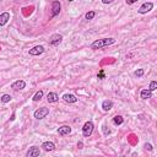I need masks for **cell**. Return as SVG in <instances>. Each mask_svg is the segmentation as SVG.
I'll return each mask as SVG.
<instances>
[{
  "instance_id": "obj_1",
  "label": "cell",
  "mask_w": 157,
  "mask_h": 157,
  "mask_svg": "<svg viewBox=\"0 0 157 157\" xmlns=\"http://www.w3.org/2000/svg\"><path fill=\"white\" fill-rule=\"evenodd\" d=\"M115 43V39L114 38H102V39H97L91 44V49L93 51H97V49H101V48H104V47H108V45H112Z\"/></svg>"
},
{
  "instance_id": "obj_2",
  "label": "cell",
  "mask_w": 157,
  "mask_h": 157,
  "mask_svg": "<svg viewBox=\"0 0 157 157\" xmlns=\"http://www.w3.org/2000/svg\"><path fill=\"white\" fill-rule=\"evenodd\" d=\"M93 129H94V125H93V123L88 120V122H86L84 124V126H82V135L85 136V138H88V136L92 135L93 133Z\"/></svg>"
},
{
  "instance_id": "obj_3",
  "label": "cell",
  "mask_w": 157,
  "mask_h": 157,
  "mask_svg": "<svg viewBox=\"0 0 157 157\" xmlns=\"http://www.w3.org/2000/svg\"><path fill=\"white\" fill-rule=\"evenodd\" d=\"M48 114H49V108H47V107H41V108H38V109H37L36 112L33 113L35 118L38 119V120H41V119L45 118Z\"/></svg>"
},
{
  "instance_id": "obj_4",
  "label": "cell",
  "mask_w": 157,
  "mask_h": 157,
  "mask_svg": "<svg viewBox=\"0 0 157 157\" xmlns=\"http://www.w3.org/2000/svg\"><path fill=\"white\" fill-rule=\"evenodd\" d=\"M152 9H154V4L148 1V3H144L142 5L139 7L138 12H139V14H141V15H144V14H147V12H150Z\"/></svg>"
},
{
  "instance_id": "obj_5",
  "label": "cell",
  "mask_w": 157,
  "mask_h": 157,
  "mask_svg": "<svg viewBox=\"0 0 157 157\" xmlns=\"http://www.w3.org/2000/svg\"><path fill=\"white\" fill-rule=\"evenodd\" d=\"M60 9H61V4L58 0H54L52 3V17H55V16L59 15Z\"/></svg>"
},
{
  "instance_id": "obj_6",
  "label": "cell",
  "mask_w": 157,
  "mask_h": 157,
  "mask_svg": "<svg viewBox=\"0 0 157 157\" xmlns=\"http://www.w3.org/2000/svg\"><path fill=\"white\" fill-rule=\"evenodd\" d=\"M44 47L43 45H36V47H33L32 49H30V55H41V54H43L44 53Z\"/></svg>"
},
{
  "instance_id": "obj_7",
  "label": "cell",
  "mask_w": 157,
  "mask_h": 157,
  "mask_svg": "<svg viewBox=\"0 0 157 157\" xmlns=\"http://www.w3.org/2000/svg\"><path fill=\"white\" fill-rule=\"evenodd\" d=\"M26 87V82L23 80H16L15 82L11 84V88H14L15 91H19V90H23Z\"/></svg>"
},
{
  "instance_id": "obj_8",
  "label": "cell",
  "mask_w": 157,
  "mask_h": 157,
  "mask_svg": "<svg viewBox=\"0 0 157 157\" xmlns=\"http://www.w3.org/2000/svg\"><path fill=\"white\" fill-rule=\"evenodd\" d=\"M39 155H41V150H39V147H37V146L30 147V150H28L27 154H26L27 157H37Z\"/></svg>"
},
{
  "instance_id": "obj_9",
  "label": "cell",
  "mask_w": 157,
  "mask_h": 157,
  "mask_svg": "<svg viewBox=\"0 0 157 157\" xmlns=\"http://www.w3.org/2000/svg\"><path fill=\"white\" fill-rule=\"evenodd\" d=\"M61 41H63V36L61 35H53L51 39H49V43L52 45H58L59 43H61Z\"/></svg>"
},
{
  "instance_id": "obj_10",
  "label": "cell",
  "mask_w": 157,
  "mask_h": 157,
  "mask_svg": "<svg viewBox=\"0 0 157 157\" xmlns=\"http://www.w3.org/2000/svg\"><path fill=\"white\" fill-rule=\"evenodd\" d=\"M70 133H71V128H70L69 125H63V126H60L59 129H58V134H59L60 136L68 135Z\"/></svg>"
},
{
  "instance_id": "obj_11",
  "label": "cell",
  "mask_w": 157,
  "mask_h": 157,
  "mask_svg": "<svg viewBox=\"0 0 157 157\" xmlns=\"http://www.w3.org/2000/svg\"><path fill=\"white\" fill-rule=\"evenodd\" d=\"M47 101L49 103H57L59 101V96H58V93H55V92H49L47 94Z\"/></svg>"
},
{
  "instance_id": "obj_12",
  "label": "cell",
  "mask_w": 157,
  "mask_h": 157,
  "mask_svg": "<svg viewBox=\"0 0 157 157\" xmlns=\"http://www.w3.org/2000/svg\"><path fill=\"white\" fill-rule=\"evenodd\" d=\"M63 100L65 102H68V103H75L77 102V98L75 94H71V93H65L64 96H63Z\"/></svg>"
},
{
  "instance_id": "obj_13",
  "label": "cell",
  "mask_w": 157,
  "mask_h": 157,
  "mask_svg": "<svg viewBox=\"0 0 157 157\" xmlns=\"http://www.w3.org/2000/svg\"><path fill=\"white\" fill-rule=\"evenodd\" d=\"M9 20H10V14H9V12H3V14L0 15V26H5Z\"/></svg>"
},
{
  "instance_id": "obj_14",
  "label": "cell",
  "mask_w": 157,
  "mask_h": 157,
  "mask_svg": "<svg viewBox=\"0 0 157 157\" xmlns=\"http://www.w3.org/2000/svg\"><path fill=\"white\" fill-rule=\"evenodd\" d=\"M42 148L44 151H53V150H55V145L52 141H45L42 144Z\"/></svg>"
},
{
  "instance_id": "obj_15",
  "label": "cell",
  "mask_w": 157,
  "mask_h": 157,
  "mask_svg": "<svg viewBox=\"0 0 157 157\" xmlns=\"http://www.w3.org/2000/svg\"><path fill=\"white\" fill-rule=\"evenodd\" d=\"M112 107H113V102L112 101L106 100V101L102 102V109L104 110V112H108V110H110V109H112Z\"/></svg>"
},
{
  "instance_id": "obj_16",
  "label": "cell",
  "mask_w": 157,
  "mask_h": 157,
  "mask_svg": "<svg viewBox=\"0 0 157 157\" xmlns=\"http://www.w3.org/2000/svg\"><path fill=\"white\" fill-rule=\"evenodd\" d=\"M140 97H141L142 100H148V98L152 97V91H150L148 88H144L141 91V93H140Z\"/></svg>"
},
{
  "instance_id": "obj_17",
  "label": "cell",
  "mask_w": 157,
  "mask_h": 157,
  "mask_svg": "<svg viewBox=\"0 0 157 157\" xmlns=\"http://www.w3.org/2000/svg\"><path fill=\"white\" fill-rule=\"evenodd\" d=\"M42 97H43V91L39 90V91H37V92H36V94L33 96L32 100H33V102H38V101L42 100Z\"/></svg>"
},
{
  "instance_id": "obj_18",
  "label": "cell",
  "mask_w": 157,
  "mask_h": 157,
  "mask_svg": "<svg viewBox=\"0 0 157 157\" xmlns=\"http://www.w3.org/2000/svg\"><path fill=\"white\" fill-rule=\"evenodd\" d=\"M113 123L115 124V125H122V124L124 123V119H123V117H120V115H115V117L113 118Z\"/></svg>"
},
{
  "instance_id": "obj_19",
  "label": "cell",
  "mask_w": 157,
  "mask_h": 157,
  "mask_svg": "<svg viewBox=\"0 0 157 157\" xmlns=\"http://www.w3.org/2000/svg\"><path fill=\"white\" fill-rule=\"evenodd\" d=\"M11 96L10 94H7V93H5V94H3L1 97H0V101H1L3 103H9L10 101H11Z\"/></svg>"
},
{
  "instance_id": "obj_20",
  "label": "cell",
  "mask_w": 157,
  "mask_h": 157,
  "mask_svg": "<svg viewBox=\"0 0 157 157\" xmlns=\"http://www.w3.org/2000/svg\"><path fill=\"white\" fill-rule=\"evenodd\" d=\"M94 16H96V12H94V11H88L87 14H86V20H92Z\"/></svg>"
},
{
  "instance_id": "obj_21",
  "label": "cell",
  "mask_w": 157,
  "mask_h": 157,
  "mask_svg": "<svg viewBox=\"0 0 157 157\" xmlns=\"http://www.w3.org/2000/svg\"><path fill=\"white\" fill-rule=\"evenodd\" d=\"M157 88V82L156 81H151V84H150V87H148V90L150 91H155Z\"/></svg>"
},
{
  "instance_id": "obj_22",
  "label": "cell",
  "mask_w": 157,
  "mask_h": 157,
  "mask_svg": "<svg viewBox=\"0 0 157 157\" xmlns=\"http://www.w3.org/2000/svg\"><path fill=\"white\" fill-rule=\"evenodd\" d=\"M144 69H139V70H136L135 71V76H138V77H141L142 75H144Z\"/></svg>"
},
{
  "instance_id": "obj_23",
  "label": "cell",
  "mask_w": 157,
  "mask_h": 157,
  "mask_svg": "<svg viewBox=\"0 0 157 157\" xmlns=\"http://www.w3.org/2000/svg\"><path fill=\"white\" fill-rule=\"evenodd\" d=\"M98 78H100V80H103V78H104V71H103V70H101L100 73H98Z\"/></svg>"
},
{
  "instance_id": "obj_24",
  "label": "cell",
  "mask_w": 157,
  "mask_h": 157,
  "mask_svg": "<svg viewBox=\"0 0 157 157\" xmlns=\"http://www.w3.org/2000/svg\"><path fill=\"white\" fill-rule=\"evenodd\" d=\"M103 133H104V135H109L110 134V130L107 129V126H103Z\"/></svg>"
},
{
  "instance_id": "obj_25",
  "label": "cell",
  "mask_w": 157,
  "mask_h": 157,
  "mask_svg": "<svg viewBox=\"0 0 157 157\" xmlns=\"http://www.w3.org/2000/svg\"><path fill=\"white\" fill-rule=\"evenodd\" d=\"M146 148V150H148V151H152V145L151 144H145V146H144Z\"/></svg>"
},
{
  "instance_id": "obj_26",
  "label": "cell",
  "mask_w": 157,
  "mask_h": 157,
  "mask_svg": "<svg viewBox=\"0 0 157 157\" xmlns=\"http://www.w3.org/2000/svg\"><path fill=\"white\" fill-rule=\"evenodd\" d=\"M138 0H125V3L128 4V5H133V4H135Z\"/></svg>"
},
{
  "instance_id": "obj_27",
  "label": "cell",
  "mask_w": 157,
  "mask_h": 157,
  "mask_svg": "<svg viewBox=\"0 0 157 157\" xmlns=\"http://www.w3.org/2000/svg\"><path fill=\"white\" fill-rule=\"evenodd\" d=\"M113 1H114V0H102V3H103V4H106V5H107V4L113 3Z\"/></svg>"
},
{
  "instance_id": "obj_28",
  "label": "cell",
  "mask_w": 157,
  "mask_h": 157,
  "mask_svg": "<svg viewBox=\"0 0 157 157\" xmlns=\"http://www.w3.org/2000/svg\"><path fill=\"white\" fill-rule=\"evenodd\" d=\"M82 146H84V144H82L81 141H80V142H78V144H77V147H78V148H84V147H82Z\"/></svg>"
},
{
  "instance_id": "obj_29",
  "label": "cell",
  "mask_w": 157,
  "mask_h": 157,
  "mask_svg": "<svg viewBox=\"0 0 157 157\" xmlns=\"http://www.w3.org/2000/svg\"><path fill=\"white\" fill-rule=\"evenodd\" d=\"M69 1H74V0H69Z\"/></svg>"
}]
</instances>
